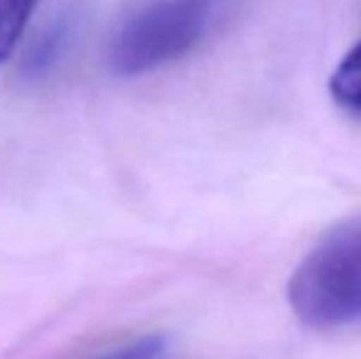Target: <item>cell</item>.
Instances as JSON below:
<instances>
[{"instance_id":"1","label":"cell","mask_w":361,"mask_h":359,"mask_svg":"<svg viewBox=\"0 0 361 359\" xmlns=\"http://www.w3.org/2000/svg\"><path fill=\"white\" fill-rule=\"evenodd\" d=\"M288 300L312 330L361 325V214L332 226L302 256L290 278Z\"/></svg>"},{"instance_id":"2","label":"cell","mask_w":361,"mask_h":359,"mask_svg":"<svg viewBox=\"0 0 361 359\" xmlns=\"http://www.w3.org/2000/svg\"><path fill=\"white\" fill-rule=\"evenodd\" d=\"M233 0H145L126 18L111 44V64L121 77H140L170 67L195 52L228 13Z\"/></svg>"},{"instance_id":"3","label":"cell","mask_w":361,"mask_h":359,"mask_svg":"<svg viewBox=\"0 0 361 359\" xmlns=\"http://www.w3.org/2000/svg\"><path fill=\"white\" fill-rule=\"evenodd\" d=\"M329 94L344 114L361 121V37L334 67L329 77Z\"/></svg>"},{"instance_id":"4","label":"cell","mask_w":361,"mask_h":359,"mask_svg":"<svg viewBox=\"0 0 361 359\" xmlns=\"http://www.w3.org/2000/svg\"><path fill=\"white\" fill-rule=\"evenodd\" d=\"M37 0H0V64L18 49Z\"/></svg>"},{"instance_id":"5","label":"cell","mask_w":361,"mask_h":359,"mask_svg":"<svg viewBox=\"0 0 361 359\" xmlns=\"http://www.w3.org/2000/svg\"><path fill=\"white\" fill-rule=\"evenodd\" d=\"M167 357V342L160 335H147L140 340L128 342L126 347H118L111 355L101 359H165Z\"/></svg>"}]
</instances>
